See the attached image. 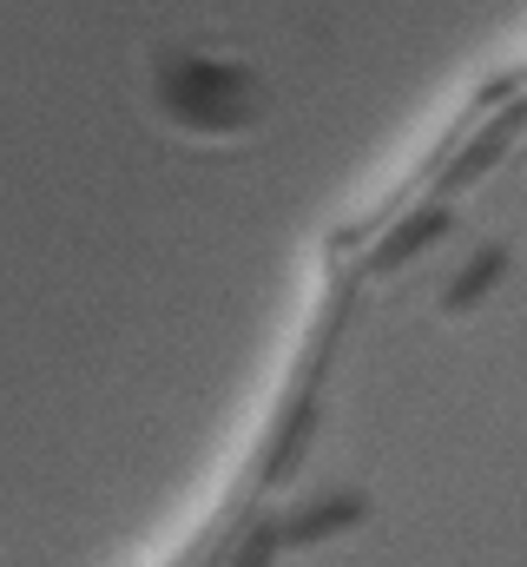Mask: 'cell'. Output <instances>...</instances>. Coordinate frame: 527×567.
Here are the masks:
<instances>
[{
  "instance_id": "6da1fadb",
  "label": "cell",
  "mask_w": 527,
  "mask_h": 567,
  "mask_svg": "<svg viewBox=\"0 0 527 567\" xmlns=\"http://www.w3.org/2000/svg\"><path fill=\"white\" fill-rule=\"evenodd\" d=\"M145 93L152 113L185 140H245L264 120V86L251 80V66L205 47H158Z\"/></svg>"
},
{
  "instance_id": "7a4b0ae2",
  "label": "cell",
  "mask_w": 527,
  "mask_h": 567,
  "mask_svg": "<svg viewBox=\"0 0 527 567\" xmlns=\"http://www.w3.org/2000/svg\"><path fill=\"white\" fill-rule=\"evenodd\" d=\"M363 522H370V502L363 495H317V502H303L297 515L277 522V542L283 548H317V542H337V535H350Z\"/></svg>"
},
{
  "instance_id": "3957f363",
  "label": "cell",
  "mask_w": 527,
  "mask_h": 567,
  "mask_svg": "<svg viewBox=\"0 0 527 567\" xmlns=\"http://www.w3.org/2000/svg\"><path fill=\"white\" fill-rule=\"evenodd\" d=\"M442 238H448V212H442V205H428V212H409L390 238L370 251V271H402L415 251H435Z\"/></svg>"
},
{
  "instance_id": "277c9868",
  "label": "cell",
  "mask_w": 527,
  "mask_h": 567,
  "mask_svg": "<svg viewBox=\"0 0 527 567\" xmlns=\"http://www.w3.org/2000/svg\"><path fill=\"white\" fill-rule=\"evenodd\" d=\"M502 278H508V258H502V251H482L468 271H455V284L442 290V310H448V317H462L468 303H488Z\"/></svg>"
},
{
  "instance_id": "5b68a950",
  "label": "cell",
  "mask_w": 527,
  "mask_h": 567,
  "mask_svg": "<svg viewBox=\"0 0 527 567\" xmlns=\"http://www.w3.org/2000/svg\"><path fill=\"white\" fill-rule=\"evenodd\" d=\"M310 429H317V403H297V410H290V423H283V435H277V455L264 462V482H283V475L303 462V449H310Z\"/></svg>"
},
{
  "instance_id": "8992f818",
  "label": "cell",
  "mask_w": 527,
  "mask_h": 567,
  "mask_svg": "<svg viewBox=\"0 0 527 567\" xmlns=\"http://www.w3.org/2000/svg\"><path fill=\"white\" fill-rule=\"evenodd\" d=\"M277 555H283V542H277V522H264V528H251V535L238 542L231 567H277Z\"/></svg>"
}]
</instances>
